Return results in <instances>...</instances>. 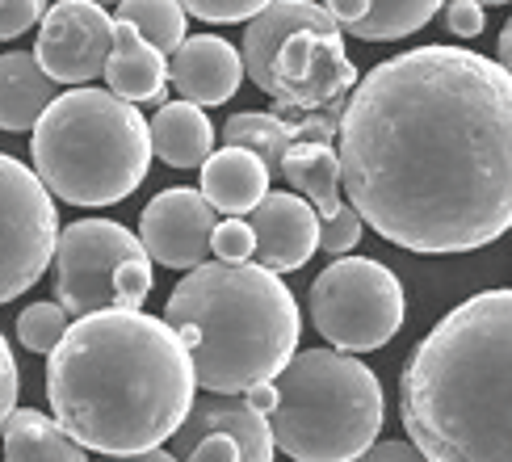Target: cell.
Returning a JSON list of instances; mask_svg holds the SVG:
<instances>
[{"mask_svg":"<svg viewBox=\"0 0 512 462\" xmlns=\"http://www.w3.org/2000/svg\"><path fill=\"white\" fill-rule=\"evenodd\" d=\"M282 177L294 194H303L319 219H336L345 206V173H340V152L328 139H298L282 160Z\"/></svg>","mask_w":512,"mask_h":462,"instance_id":"d6986e66","label":"cell"},{"mask_svg":"<svg viewBox=\"0 0 512 462\" xmlns=\"http://www.w3.org/2000/svg\"><path fill=\"white\" fill-rule=\"evenodd\" d=\"M500 63H504L508 76H512V17L504 21V30H500Z\"/></svg>","mask_w":512,"mask_h":462,"instance_id":"e575fe53","label":"cell"},{"mask_svg":"<svg viewBox=\"0 0 512 462\" xmlns=\"http://www.w3.org/2000/svg\"><path fill=\"white\" fill-rule=\"evenodd\" d=\"M382 416L387 399L366 362L345 349H303L277 374L269 425L294 462H353L378 441Z\"/></svg>","mask_w":512,"mask_h":462,"instance_id":"8992f818","label":"cell"},{"mask_svg":"<svg viewBox=\"0 0 512 462\" xmlns=\"http://www.w3.org/2000/svg\"><path fill=\"white\" fill-rule=\"evenodd\" d=\"M441 17L454 38H479L487 26V5H479V0H445Z\"/></svg>","mask_w":512,"mask_h":462,"instance_id":"83f0119b","label":"cell"},{"mask_svg":"<svg viewBox=\"0 0 512 462\" xmlns=\"http://www.w3.org/2000/svg\"><path fill=\"white\" fill-rule=\"evenodd\" d=\"M240 55L256 89L290 114L345 110L357 89L345 30L319 0H269L244 26Z\"/></svg>","mask_w":512,"mask_h":462,"instance_id":"52a82bcc","label":"cell"},{"mask_svg":"<svg viewBox=\"0 0 512 462\" xmlns=\"http://www.w3.org/2000/svg\"><path fill=\"white\" fill-rule=\"evenodd\" d=\"M219 227V210L206 202L202 189L173 185L143 206L139 215V240L147 257L168 269H198L210 257V236Z\"/></svg>","mask_w":512,"mask_h":462,"instance_id":"7c38bea8","label":"cell"},{"mask_svg":"<svg viewBox=\"0 0 512 462\" xmlns=\"http://www.w3.org/2000/svg\"><path fill=\"white\" fill-rule=\"evenodd\" d=\"M72 328V315L63 311V303L47 299V303H30L26 311L17 315V341L26 353H51L59 341H63V332Z\"/></svg>","mask_w":512,"mask_h":462,"instance_id":"cb8c5ba5","label":"cell"},{"mask_svg":"<svg viewBox=\"0 0 512 462\" xmlns=\"http://www.w3.org/2000/svg\"><path fill=\"white\" fill-rule=\"evenodd\" d=\"M202 173V194L219 215H252L269 194V164L248 152V147H219L210 160L198 168Z\"/></svg>","mask_w":512,"mask_h":462,"instance_id":"e0dca14e","label":"cell"},{"mask_svg":"<svg viewBox=\"0 0 512 462\" xmlns=\"http://www.w3.org/2000/svg\"><path fill=\"white\" fill-rule=\"evenodd\" d=\"M164 320L177 328L210 395H244L273 383L294 353L303 315L282 273L261 261H202L173 286Z\"/></svg>","mask_w":512,"mask_h":462,"instance_id":"277c9868","label":"cell"},{"mask_svg":"<svg viewBox=\"0 0 512 462\" xmlns=\"http://www.w3.org/2000/svg\"><path fill=\"white\" fill-rule=\"evenodd\" d=\"M252 223V236H256V257L265 269L273 273H294L303 269L315 248H319V210L303 198L294 194V189H282V194H265V202L248 215Z\"/></svg>","mask_w":512,"mask_h":462,"instance_id":"4fadbf2b","label":"cell"},{"mask_svg":"<svg viewBox=\"0 0 512 462\" xmlns=\"http://www.w3.org/2000/svg\"><path fill=\"white\" fill-rule=\"evenodd\" d=\"M185 17L189 13H185L181 0H118V21H131V26L164 55H173L189 38Z\"/></svg>","mask_w":512,"mask_h":462,"instance_id":"603a6c76","label":"cell"},{"mask_svg":"<svg viewBox=\"0 0 512 462\" xmlns=\"http://www.w3.org/2000/svg\"><path fill=\"white\" fill-rule=\"evenodd\" d=\"M34 21H42V0H0V42L26 34Z\"/></svg>","mask_w":512,"mask_h":462,"instance_id":"f546056e","label":"cell"},{"mask_svg":"<svg viewBox=\"0 0 512 462\" xmlns=\"http://www.w3.org/2000/svg\"><path fill=\"white\" fill-rule=\"evenodd\" d=\"M479 5H508V0H479Z\"/></svg>","mask_w":512,"mask_h":462,"instance_id":"d590c367","label":"cell"},{"mask_svg":"<svg viewBox=\"0 0 512 462\" xmlns=\"http://www.w3.org/2000/svg\"><path fill=\"white\" fill-rule=\"evenodd\" d=\"M152 152L168 168H202L215 152V122L194 101H164L152 114Z\"/></svg>","mask_w":512,"mask_h":462,"instance_id":"ffe728a7","label":"cell"},{"mask_svg":"<svg viewBox=\"0 0 512 462\" xmlns=\"http://www.w3.org/2000/svg\"><path fill=\"white\" fill-rule=\"evenodd\" d=\"M185 462H240V446L227 433H210V437L198 441L194 450H189Z\"/></svg>","mask_w":512,"mask_h":462,"instance_id":"4dcf8cb0","label":"cell"},{"mask_svg":"<svg viewBox=\"0 0 512 462\" xmlns=\"http://www.w3.org/2000/svg\"><path fill=\"white\" fill-rule=\"evenodd\" d=\"M51 198L34 164L0 152V303H13L51 269L63 231Z\"/></svg>","mask_w":512,"mask_h":462,"instance_id":"30bf717a","label":"cell"},{"mask_svg":"<svg viewBox=\"0 0 512 462\" xmlns=\"http://www.w3.org/2000/svg\"><path fill=\"white\" fill-rule=\"evenodd\" d=\"M361 227H366V219L357 215L353 202H345L336 219H324V227H319V248H324L328 257H349L361 240Z\"/></svg>","mask_w":512,"mask_h":462,"instance_id":"484cf974","label":"cell"},{"mask_svg":"<svg viewBox=\"0 0 512 462\" xmlns=\"http://www.w3.org/2000/svg\"><path fill=\"white\" fill-rule=\"evenodd\" d=\"M47 357L51 416L84 450H160L194 412V357L173 324L143 307L80 315Z\"/></svg>","mask_w":512,"mask_h":462,"instance_id":"7a4b0ae2","label":"cell"},{"mask_svg":"<svg viewBox=\"0 0 512 462\" xmlns=\"http://www.w3.org/2000/svg\"><path fill=\"white\" fill-rule=\"evenodd\" d=\"M189 17H202L210 26H231V21H252L269 0H181Z\"/></svg>","mask_w":512,"mask_h":462,"instance_id":"4316f807","label":"cell"},{"mask_svg":"<svg viewBox=\"0 0 512 462\" xmlns=\"http://www.w3.org/2000/svg\"><path fill=\"white\" fill-rule=\"evenodd\" d=\"M210 252H215V261H252L256 257V236H252V223L240 219V215H227L219 219L215 236H210Z\"/></svg>","mask_w":512,"mask_h":462,"instance_id":"d4e9b609","label":"cell"},{"mask_svg":"<svg viewBox=\"0 0 512 462\" xmlns=\"http://www.w3.org/2000/svg\"><path fill=\"white\" fill-rule=\"evenodd\" d=\"M17 395H21V370H17V357L0 332V433H5L9 416L17 412Z\"/></svg>","mask_w":512,"mask_h":462,"instance_id":"f1b7e54d","label":"cell"},{"mask_svg":"<svg viewBox=\"0 0 512 462\" xmlns=\"http://www.w3.org/2000/svg\"><path fill=\"white\" fill-rule=\"evenodd\" d=\"M152 156V122L139 105L89 84L59 93L30 135L34 173L72 206H114L131 198Z\"/></svg>","mask_w":512,"mask_h":462,"instance_id":"5b68a950","label":"cell"},{"mask_svg":"<svg viewBox=\"0 0 512 462\" xmlns=\"http://www.w3.org/2000/svg\"><path fill=\"white\" fill-rule=\"evenodd\" d=\"M105 80H110V93H118L122 101L164 105L168 101V55L152 47L131 21L114 17V47H110V63H105Z\"/></svg>","mask_w":512,"mask_h":462,"instance_id":"2e32d148","label":"cell"},{"mask_svg":"<svg viewBox=\"0 0 512 462\" xmlns=\"http://www.w3.org/2000/svg\"><path fill=\"white\" fill-rule=\"evenodd\" d=\"M114 47V17L97 0H55L38 21L34 59L55 84H89L105 76Z\"/></svg>","mask_w":512,"mask_h":462,"instance_id":"8fae6325","label":"cell"},{"mask_svg":"<svg viewBox=\"0 0 512 462\" xmlns=\"http://www.w3.org/2000/svg\"><path fill=\"white\" fill-rule=\"evenodd\" d=\"M311 324L332 349L370 353L395 341L408 315L403 282L374 257H332L307 290Z\"/></svg>","mask_w":512,"mask_h":462,"instance_id":"9c48e42d","label":"cell"},{"mask_svg":"<svg viewBox=\"0 0 512 462\" xmlns=\"http://www.w3.org/2000/svg\"><path fill=\"white\" fill-rule=\"evenodd\" d=\"M244 76H248L244 55L219 34H189L181 47L168 55V80H173V89L185 101L202 105V110L236 97Z\"/></svg>","mask_w":512,"mask_h":462,"instance_id":"5bb4252c","label":"cell"},{"mask_svg":"<svg viewBox=\"0 0 512 462\" xmlns=\"http://www.w3.org/2000/svg\"><path fill=\"white\" fill-rule=\"evenodd\" d=\"M101 462H181V458L160 446V450H143V454H105Z\"/></svg>","mask_w":512,"mask_h":462,"instance_id":"836d02e7","label":"cell"},{"mask_svg":"<svg viewBox=\"0 0 512 462\" xmlns=\"http://www.w3.org/2000/svg\"><path fill=\"white\" fill-rule=\"evenodd\" d=\"M353 462H429V458H424L412 441H374V446Z\"/></svg>","mask_w":512,"mask_h":462,"instance_id":"1f68e13d","label":"cell"},{"mask_svg":"<svg viewBox=\"0 0 512 462\" xmlns=\"http://www.w3.org/2000/svg\"><path fill=\"white\" fill-rule=\"evenodd\" d=\"M345 198L408 252H471L512 227V76L416 47L357 80L336 131Z\"/></svg>","mask_w":512,"mask_h":462,"instance_id":"6da1fadb","label":"cell"},{"mask_svg":"<svg viewBox=\"0 0 512 462\" xmlns=\"http://www.w3.org/2000/svg\"><path fill=\"white\" fill-rule=\"evenodd\" d=\"M97 5H105V0H97Z\"/></svg>","mask_w":512,"mask_h":462,"instance_id":"8d00e7d4","label":"cell"},{"mask_svg":"<svg viewBox=\"0 0 512 462\" xmlns=\"http://www.w3.org/2000/svg\"><path fill=\"white\" fill-rule=\"evenodd\" d=\"M55 101V80L30 51L0 55V131H34Z\"/></svg>","mask_w":512,"mask_h":462,"instance_id":"44dd1931","label":"cell"},{"mask_svg":"<svg viewBox=\"0 0 512 462\" xmlns=\"http://www.w3.org/2000/svg\"><path fill=\"white\" fill-rule=\"evenodd\" d=\"M152 257L143 240L114 219H80L59 231L55 299L80 320L105 307H143L152 294Z\"/></svg>","mask_w":512,"mask_h":462,"instance_id":"ba28073f","label":"cell"},{"mask_svg":"<svg viewBox=\"0 0 512 462\" xmlns=\"http://www.w3.org/2000/svg\"><path fill=\"white\" fill-rule=\"evenodd\" d=\"M0 446H5V462H89V450L38 408H17L0 433Z\"/></svg>","mask_w":512,"mask_h":462,"instance_id":"7402d4cb","label":"cell"},{"mask_svg":"<svg viewBox=\"0 0 512 462\" xmlns=\"http://www.w3.org/2000/svg\"><path fill=\"white\" fill-rule=\"evenodd\" d=\"M336 26L361 42H399L445 9V0H319Z\"/></svg>","mask_w":512,"mask_h":462,"instance_id":"ac0fdd59","label":"cell"},{"mask_svg":"<svg viewBox=\"0 0 512 462\" xmlns=\"http://www.w3.org/2000/svg\"><path fill=\"white\" fill-rule=\"evenodd\" d=\"M244 399H248V404L256 408V412H273L277 408V378H273V383H256L252 391H244Z\"/></svg>","mask_w":512,"mask_h":462,"instance_id":"d6a6232c","label":"cell"},{"mask_svg":"<svg viewBox=\"0 0 512 462\" xmlns=\"http://www.w3.org/2000/svg\"><path fill=\"white\" fill-rule=\"evenodd\" d=\"M399 416L429 462H512V290L437 320L399 374Z\"/></svg>","mask_w":512,"mask_h":462,"instance_id":"3957f363","label":"cell"},{"mask_svg":"<svg viewBox=\"0 0 512 462\" xmlns=\"http://www.w3.org/2000/svg\"><path fill=\"white\" fill-rule=\"evenodd\" d=\"M210 433H227L240 446V462H273L277 441H273V425L265 412H256L248 399L240 395H210V399H194V412L181 425L185 446L194 450L202 437Z\"/></svg>","mask_w":512,"mask_h":462,"instance_id":"9a60e30c","label":"cell"}]
</instances>
